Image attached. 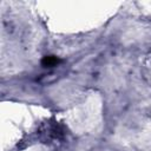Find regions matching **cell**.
<instances>
[{
	"instance_id": "1",
	"label": "cell",
	"mask_w": 151,
	"mask_h": 151,
	"mask_svg": "<svg viewBox=\"0 0 151 151\" xmlns=\"http://www.w3.org/2000/svg\"><path fill=\"white\" fill-rule=\"evenodd\" d=\"M59 63H61V59H59L55 55H46L41 59V65L44 67H53L57 66Z\"/></svg>"
}]
</instances>
